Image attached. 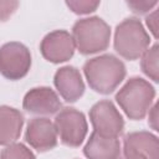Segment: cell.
I'll return each mask as SVG.
<instances>
[{"label": "cell", "instance_id": "7a4b0ae2", "mask_svg": "<svg viewBox=\"0 0 159 159\" xmlns=\"http://www.w3.org/2000/svg\"><path fill=\"white\" fill-rule=\"evenodd\" d=\"M109 26L99 17L80 20L75 24L72 30L75 46L83 55L106 50L109 43Z\"/></svg>", "mask_w": 159, "mask_h": 159}, {"label": "cell", "instance_id": "52a82bcc", "mask_svg": "<svg viewBox=\"0 0 159 159\" xmlns=\"http://www.w3.org/2000/svg\"><path fill=\"white\" fill-rule=\"evenodd\" d=\"M89 118L94 132L102 137L117 138L124 127L120 113L109 101H101L96 103L91 108Z\"/></svg>", "mask_w": 159, "mask_h": 159}, {"label": "cell", "instance_id": "4fadbf2b", "mask_svg": "<svg viewBox=\"0 0 159 159\" xmlns=\"http://www.w3.org/2000/svg\"><path fill=\"white\" fill-rule=\"evenodd\" d=\"M135 153L145 159L159 158V143L158 138L148 132L129 133L124 139V149Z\"/></svg>", "mask_w": 159, "mask_h": 159}, {"label": "cell", "instance_id": "5b68a950", "mask_svg": "<svg viewBox=\"0 0 159 159\" xmlns=\"http://www.w3.org/2000/svg\"><path fill=\"white\" fill-rule=\"evenodd\" d=\"M31 55L20 42H9L0 48V72L9 80H20L30 70Z\"/></svg>", "mask_w": 159, "mask_h": 159}, {"label": "cell", "instance_id": "ac0fdd59", "mask_svg": "<svg viewBox=\"0 0 159 159\" xmlns=\"http://www.w3.org/2000/svg\"><path fill=\"white\" fill-rule=\"evenodd\" d=\"M17 1H0V21H5L6 19H9L17 9Z\"/></svg>", "mask_w": 159, "mask_h": 159}, {"label": "cell", "instance_id": "6da1fadb", "mask_svg": "<svg viewBox=\"0 0 159 159\" xmlns=\"http://www.w3.org/2000/svg\"><path fill=\"white\" fill-rule=\"evenodd\" d=\"M83 71L91 88L104 94L114 91L125 76L123 62L112 55H103L87 61Z\"/></svg>", "mask_w": 159, "mask_h": 159}, {"label": "cell", "instance_id": "8fae6325", "mask_svg": "<svg viewBox=\"0 0 159 159\" xmlns=\"http://www.w3.org/2000/svg\"><path fill=\"white\" fill-rule=\"evenodd\" d=\"M55 86L66 102L77 101L84 92V84L78 70L71 66L60 68L55 75Z\"/></svg>", "mask_w": 159, "mask_h": 159}, {"label": "cell", "instance_id": "277c9868", "mask_svg": "<svg viewBox=\"0 0 159 159\" xmlns=\"http://www.w3.org/2000/svg\"><path fill=\"white\" fill-rule=\"evenodd\" d=\"M149 45V36L137 19H127L120 22L114 34V48L127 60L142 56Z\"/></svg>", "mask_w": 159, "mask_h": 159}, {"label": "cell", "instance_id": "7402d4cb", "mask_svg": "<svg viewBox=\"0 0 159 159\" xmlns=\"http://www.w3.org/2000/svg\"><path fill=\"white\" fill-rule=\"evenodd\" d=\"M120 159H145L135 153H132V152H128V150H123V157Z\"/></svg>", "mask_w": 159, "mask_h": 159}, {"label": "cell", "instance_id": "ffe728a7", "mask_svg": "<svg viewBox=\"0 0 159 159\" xmlns=\"http://www.w3.org/2000/svg\"><path fill=\"white\" fill-rule=\"evenodd\" d=\"M147 25L150 29V31L153 32L154 37H157L158 36V11L157 10L147 17Z\"/></svg>", "mask_w": 159, "mask_h": 159}, {"label": "cell", "instance_id": "5bb4252c", "mask_svg": "<svg viewBox=\"0 0 159 159\" xmlns=\"http://www.w3.org/2000/svg\"><path fill=\"white\" fill-rule=\"evenodd\" d=\"M24 124L22 114L11 107H0V144H11L21 133Z\"/></svg>", "mask_w": 159, "mask_h": 159}, {"label": "cell", "instance_id": "3957f363", "mask_svg": "<svg viewBox=\"0 0 159 159\" xmlns=\"http://www.w3.org/2000/svg\"><path fill=\"white\" fill-rule=\"evenodd\" d=\"M154 88L142 78H130L117 93L116 99L125 114L132 119H142L150 108Z\"/></svg>", "mask_w": 159, "mask_h": 159}, {"label": "cell", "instance_id": "d6986e66", "mask_svg": "<svg viewBox=\"0 0 159 159\" xmlns=\"http://www.w3.org/2000/svg\"><path fill=\"white\" fill-rule=\"evenodd\" d=\"M157 5V1H128V6L138 14L148 12L152 7Z\"/></svg>", "mask_w": 159, "mask_h": 159}, {"label": "cell", "instance_id": "e0dca14e", "mask_svg": "<svg viewBox=\"0 0 159 159\" xmlns=\"http://www.w3.org/2000/svg\"><path fill=\"white\" fill-rule=\"evenodd\" d=\"M67 6L76 14H88L97 9L98 1H67Z\"/></svg>", "mask_w": 159, "mask_h": 159}, {"label": "cell", "instance_id": "9c48e42d", "mask_svg": "<svg viewBox=\"0 0 159 159\" xmlns=\"http://www.w3.org/2000/svg\"><path fill=\"white\" fill-rule=\"evenodd\" d=\"M26 140L39 152H46L55 148L57 144L55 124L47 118H35L30 120L26 129Z\"/></svg>", "mask_w": 159, "mask_h": 159}, {"label": "cell", "instance_id": "ba28073f", "mask_svg": "<svg viewBox=\"0 0 159 159\" xmlns=\"http://www.w3.org/2000/svg\"><path fill=\"white\" fill-rule=\"evenodd\" d=\"M75 47L72 35L63 30L48 34L41 42V52L43 57L55 63L70 60L73 55Z\"/></svg>", "mask_w": 159, "mask_h": 159}, {"label": "cell", "instance_id": "2e32d148", "mask_svg": "<svg viewBox=\"0 0 159 159\" xmlns=\"http://www.w3.org/2000/svg\"><path fill=\"white\" fill-rule=\"evenodd\" d=\"M0 159H35V155L22 144H10L1 152Z\"/></svg>", "mask_w": 159, "mask_h": 159}, {"label": "cell", "instance_id": "8992f818", "mask_svg": "<svg viewBox=\"0 0 159 159\" xmlns=\"http://www.w3.org/2000/svg\"><path fill=\"white\" fill-rule=\"evenodd\" d=\"M55 128L61 142L70 147H78L87 134L86 118L75 108L62 109L56 116Z\"/></svg>", "mask_w": 159, "mask_h": 159}, {"label": "cell", "instance_id": "44dd1931", "mask_svg": "<svg viewBox=\"0 0 159 159\" xmlns=\"http://www.w3.org/2000/svg\"><path fill=\"white\" fill-rule=\"evenodd\" d=\"M157 108H158V106L155 104L153 108H152V114L149 113V122L152 123V127L157 130Z\"/></svg>", "mask_w": 159, "mask_h": 159}, {"label": "cell", "instance_id": "30bf717a", "mask_svg": "<svg viewBox=\"0 0 159 159\" xmlns=\"http://www.w3.org/2000/svg\"><path fill=\"white\" fill-rule=\"evenodd\" d=\"M24 108L32 114L48 116L56 113L61 108V102L51 88L39 87L26 93L24 98Z\"/></svg>", "mask_w": 159, "mask_h": 159}, {"label": "cell", "instance_id": "7c38bea8", "mask_svg": "<svg viewBox=\"0 0 159 159\" xmlns=\"http://www.w3.org/2000/svg\"><path fill=\"white\" fill-rule=\"evenodd\" d=\"M83 152L88 159H118L120 144L117 138L102 137L93 132Z\"/></svg>", "mask_w": 159, "mask_h": 159}, {"label": "cell", "instance_id": "9a60e30c", "mask_svg": "<svg viewBox=\"0 0 159 159\" xmlns=\"http://www.w3.org/2000/svg\"><path fill=\"white\" fill-rule=\"evenodd\" d=\"M143 72L149 76L153 81H158L159 70H158V45H154L152 48L147 50L142 58Z\"/></svg>", "mask_w": 159, "mask_h": 159}]
</instances>
